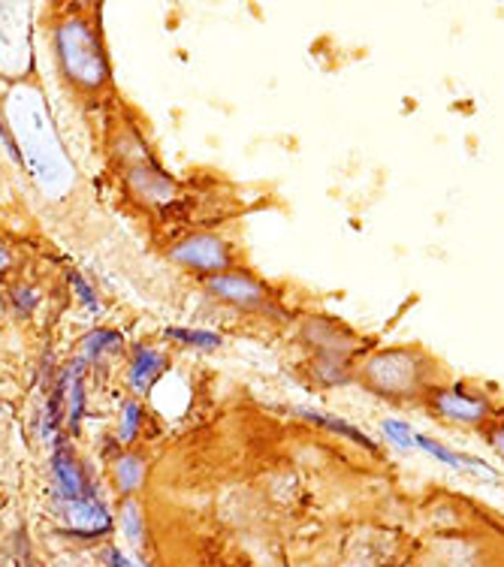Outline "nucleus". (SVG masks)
Wrapping results in <instances>:
<instances>
[{"instance_id": "obj_1", "label": "nucleus", "mask_w": 504, "mask_h": 567, "mask_svg": "<svg viewBox=\"0 0 504 567\" xmlns=\"http://www.w3.org/2000/svg\"><path fill=\"white\" fill-rule=\"evenodd\" d=\"M55 55L64 73L79 91H100L110 85V61L97 31L85 19H64L55 28Z\"/></svg>"}, {"instance_id": "obj_2", "label": "nucleus", "mask_w": 504, "mask_h": 567, "mask_svg": "<svg viewBox=\"0 0 504 567\" xmlns=\"http://www.w3.org/2000/svg\"><path fill=\"white\" fill-rule=\"evenodd\" d=\"M429 371L432 362L408 348H393L374 353L372 360L366 362L360 378L372 393L384 395V399H408V395H420L429 386Z\"/></svg>"}, {"instance_id": "obj_3", "label": "nucleus", "mask_w": 504, "mask_h": 567, "mask_svg": "<svg viewBox=\"0 0 504 567\" xmlns=\"http://www.w3.org/2000/svg\"><path fill=\"white\" fill-rule=\"evenodd\" d=\"M169 260L178 262L182 269L212 278V275L230 272L233 248L230 241L220 239L218 233H194V236H185L169 248Z\"/></svg>"}, {"instance_id": "obj_4", "label": "nucleus", "mask_w": 504, "mask_h": 567, "mask_svg": "<svg viewBox=\"0 0 504 567\" xmlns=\"http://www.w3.org/2000/svg\"><path fill=\"white\" fill-rule=\"evenodd\" d=\"M206 290L220 302L241 308V311H264L269 306V290L248 272H220L206 278Z\"/></svg>"}, {"instance_id": "obj_5", "label": "nucleus", "mask_w": 504, "mask_h": 567, "mask_svg": "<svg viewBox=\"0 0 504 567\" xmlns=\"http://www.w3.org/2000/svg\"><path fill=\"white\" fill-rule=\"evenodd\" d=\"M432 411L441 414L444 420L462 425H477L490 414V404L477 399V395L465 393V386H450V390H435L432 393Z\"/></svg>"}, {"instance_id": "obj_6", "label": "nucleus", "mask_w": 504, "mask_h": 567, "mask_svg": "<svg viewBox=\"0 0 504 567\" xmlns=\"http://www.w3.org/2000/svg\"><path fill=\"white\" fill-rule=\"evenodd\" d=\"M64 513H66V523H70V528L79 532V535H89V537L106 535V532L112 528L110 511L103 507V502H100L94 492L85 495V498H79V502H66Z\"/></svg>"}, {"instance_id": "obj_7", "label": "nucleus", "mask_w": 504, "mask_h": 567, "mask_svg": "<svg viewBox=\"0 0 504 567\" xmlns=\"http://www.w3.org/2000/svg\"><path fill=\"white\" fill-rule=\"evenodd\" d=\"M302 336L308 344H315V350L327 353V357H351L353 350L360 348V341L332 320H308Z\"/></svg>"}, {"instance_id": "obj_8", "label": "nucleus", "mask_w": 504, "mask_h": 567, "mask_svg": "<svg viewBox=\"0 0 504 567\" xmlns=\"http://www.w3.org/2000/svg\"><path fill=\"white\" fill-rule=\"evenodd\" d=\"M169 360H166L164 353L152 344H140L136 353H133L131 360V371H127V381L136 393H148L154 383L161 381V374L166 371Z\"/></svg>"}, {"instance_id": "obj_9", "label": "nucleus", "mask_w": 504, "mask_h": 567, "mask_svg": "<svg viewBox=\"0 0 504 567\" xmlns=\"http://www.w3.org/2000/svg\"><path fill=\"white\" fill-rule=\"evenodd\" d=\"M52 474H55V489L58 495L66 502H79L91 495V483L85 481V474L79 468V462L66 450H58L55 458H52Z\"/></svg>"}, {"instance_id": "obj_10", "label": "nucleus", "mask_w": 504, "mask_h": 567, "mask_svg": "<svg viewBox=\"0 0 504 567\" xmlns=\"http://www.w3.org/2000/svg\"><path fill=\"white\" fill-rule=\"evenodd\" d=\"M145 474H148V465L143 462V456L136 453H124V456L115 458L112 465V481H115V489L124 498H133L136 492L145 486Z\"/></svg>"}, {"instance_id": "obj_11", "label": "nucleus", "mask_w": 504, "mask_h": 567, "mask_svg": "<svg viewBox=\"0 0 504 567\" xmlns=\"http://www.w3.org/2000/svg\"><path fill=\"white\" fill-rule=\"evenodd\" d=\"M297 414H299V416H306L308 423L323 425V429H332L336 435L348 437V441H353V444H360V447H366V450H369V453H374V441H372V437L362 435V432H360V429H357V425L344 423V420H336V416L315 414V411H308V408H297Z\"/></svg>"}, {"instance_id": "obj_12", "label": "nucleus", "mask_w": 504, "mask_h": 567, "mask_svg": "<svg viewBox=\"0 0 504 567\" xmlns=\"http://www.w3.org/2000/svg\"><path fill=\"white\" fill-rule=\"evenodd\" d=\"M121 336L119 332H112V329H97V332H91L89 339L82 341V360L85 362H94V360H103L106 353H115L121 350Z\"/></svg>"}, {"instance_id": "obj_13", "label": "nucleus", "mask_w": 504, "mask_h": 567, "mask_svg": "<svg viewBox=\"0 0 504 567\" xmlns=\"http://www.w3.org/2000/svg\"><path fill=\"white\" fill-rule=\"evenodd\" d=\"M381 432H384V437L393 444L395 450H402V453H408V450L416 447V435L414 429L405 423V420H395V416H387L384 423H381Z\"/></svg>"}, {"instance_id": "obj_14", "label": "nucleus", "mask_w": 504, "mask_h": 567, "mask_svg": "<svg viewBox=\"0 0 504 567\" xmlns=\"http://www.w3.org/2000/svg\"><path fill=\"white\" fill-rule=\"evenodd\" d=\"M140 429H143V408L140 402H124L119 416V441L121 444H133L136 435H140Z\"/></svg>"}, {"instance_id": "obj_15", "label": "nucleus", "mask_w": 504, "mask_h": 567, "mask_svg": "<svg viewBox=\"0 0 504 567\" xmlns=\"http://www.w3.org/2000/svg\"><path fill=\"white\" fill-rule=\"evenodd\" d=\"M166 336L173 341H185V344H194V348H220L218 332H206V329H166Z\"/></svg>"}, {"instance_id": "obj_16", "label": "nucleus", "mask_w": 504, "mask_h": 567, "mask_svg": "<svg viewBox=\"0 0 504 567\" xmlns=\"http://www.w3.org/2000/svg\"><path fill=\"white\" fill-rule=\"evenodd\" d=\"M121 525H124V535L131 537L133 544H143V535H145V513L140 504L127 502L124 504V511H121Z\"/></svg>"}, {"instance_id": "obj_17", "label": "nucleus", "mask_w": 504, "mask_h": 567, "mask_svg": "<svg viewBox=\"0 0 504 567\" xmlns=\"http://www.w3.org/2000/svg\"><path fill=\"white\" fill-rule=\"evenodd\" d=\"M79 416H82V383L79 378H73V386H70V425L76 429Z\"/></svg>"}, {"instance_id": "obj_18", "label": "nucleus", "mask_w": 504, "mask_h": 567, "mask_svg": "<svg viewBox=\"0 0 504 567\" xmlns=\"http://www.w3.org/2000/svg\"><path fill=\"white\" fill-rule=\"evenodd\" d=\"M73 287H76V293L82 296V299H85V302H89V308L91 311H97V299H94V296H91V290H89V284L82 281V278H79V275H73Z\"/></svg>"}, {"instance_id": "obj_19", "label": "nucleus", "mask_w": 504, "mask_h": 567, "mask_svg": "<svg viewBox=\"0 0 504 567\" xmlns=\"http://www.w3.org/2000/svg\"><path fill=\"white\" fill-rule=\"evenodd\" d=\"M490 447L495 450V453H498V456L504 458V425H498V429H493V432H490Z\"/></svg>"}, {"instance_id": "obj_20", "label": "nucleus", "mask_w": 504, "mask_h": 567, "mask_svg": "<svg viewBox=\"0 0 504 567\" xmlns=\"http://www.w3.org/2000/svg\"><path fill=\"white\" fill-rule=\"evenodd\" d=\"M7 266H10V251H7V248L0 245V272H3Z\"/></svg>"}]
</instances>
